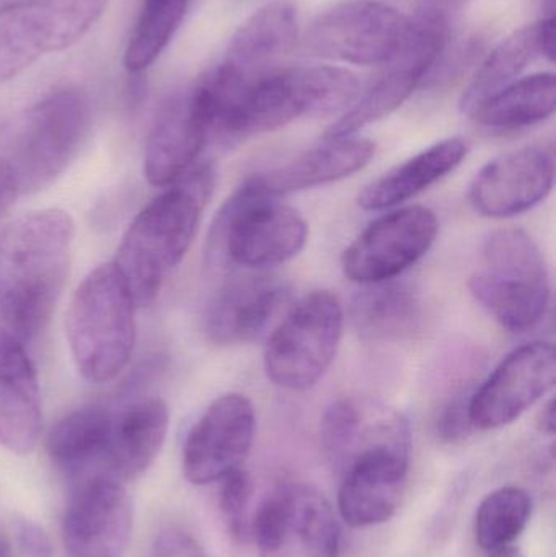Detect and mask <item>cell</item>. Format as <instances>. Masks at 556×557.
<instances>
[{"label": "cell", "mask_w": 556, "mask_h": 557, "mask_svg": "<svg viewBox=\"0 0 556 557\" xmlns=\"http://www.w3.org/2000/svg\"><path fill=\"white\" fill-rule=\"evenodd\" d=\"M42 432L41 386L25 344L0 334V445L16 455L35 450Z\"/></svg>", "instance_id": "cell-21"}, {"label": "cell", "mask_w": 556, "mask_h": 557, "mask_svg": "<svg viewBox=\"0 0 556 557\" xmlns=\"http://www.w3.org/2000/svg\"><path fill=\"white\" fill-rule=\"evenodd\" d=\"M411 434L404 416L362 429L338 493V512L353 529L388 522L400 507L410 471Z\"/></svg>", "instance_id": "cell-7"}, {"label": "cell", "mask_w": 556, "mask_h": 557, "mask_svg": "<svg viewBox=\"0 0 556 557\" xmlns=\"http://www.w3.org/2000/svg\"><path fill=\"white\" fill-rule=\"evenodd\" d=\"M531 513V496L521 487H502L490 493L477 510L475 539L480 548L495 552L512 545L528 527Z\"/></svg>", "instance_id": "cell-31"}, {"label": "cell", "mask_w": 556, "mask_h": 557, "mask_svg": "<svg viewBox=\"0 0 556 557\" xmlns=\"http://www.w3.org/2000/svg\"><path fill=\"white\" fill-rule=\"evenodd\" d=\"M219 483H221L219 507L228 533L237 542L247 543L251 539V523H254V517L250 513L254 481L247 470L242 467L232 471Z\"/></svg>", "instance_id": "cell-33"}, {"label": "cell", "mask_w": 556, "mask_h": 557, "mask_svg": "<svg viewBox=\"0 0 556 557\" xmlns=\"http://www.w3.org/2000/svg\"><path fill=\"white\" fill-rule=\"evenodd\" d=\"M260 557H338L339 527L326 497L306 483H284L251 523Z\"/></svg>", "instance_id": "cell-12"}, {"label": "cell", "mask_w": 556, "mask_h": 557, "mask_svg": "<svg viewBox=\"0 0 556 557\" xmlns=\"http://www.w3.org/2000/svg\"><path fill=\"white\" fill-rule=\"evenodd\" d=\"M408 16L387 3L348 0L310 25L304 48L310 55L356 65H385L400 48Z\"/></svg>", "instance_id": "cell-13"}, {"label": "cell", "mask_w": 556, "mask_h": 557, "mask_svg": "<svg viewBox=\"0 0 556 557\" xmlns=\"http://www.w3.org/2000/svg\"><path fill=\"white\" fill-rule=\"evenodd\" d=\"M343 324L345 311L329 290L300 298L268 337L263 352L268 379L293 392L316 385L335 360Z\"/></svg>", "instance_id": "cell-9"}, {"label": "cell", "mask_w": 556, "mask_h": 557, "mask_svg": "<svg viewBox=\"0 0 556 557\" xmlns=\"http://www.w3.org/2000/svg\"><path fill=\"white\" fill-rule=\"evenodd\" d=\"M108 0H9L0 5V85L42 55L71 48L103 16Z\"/></svg>", "instance_id": "cell-11"}, {"label": "cell", "mask_w": 556, "mask_h": 557, "mask_svg": "<svg viewBox=\"0 0 556 557\" xmlns=\"http://www.w3.org/2000/svg\"><path fill=\"white\" fill-rule=\"evenodd\" d=\"M170 414L160 398L140 399L114 411L107 474L121 483L143 476L159 457Z\"/></svg>", "instance_id": "cell-23"}, {"label": "cell", "mask_w": 556, "mask_h": 557, "mask_svg": "<svg viewBox=\"0 0 556 557\" xmlns=\"http://www.w3.org/2000/svg\"><path fill=\"white\" fill-rule=\"evenodd\" d=\"M470 398L472 393L469 389H462L450 396L446 405L441 408L436 419V431L443 441H464L473 431L469 416Z\"/></svg>", "instance_id": "cell-34"}, {"label": "cell", "mask_w": 556, "mask_h": 557, "mask_svg": "<svg viewBox=\"0 0 556 557\" xmlns=\"http://www.w3.org/2000/svg\"><path fill=\"white\" fill-rule=\"evenodd\" d=\"M5 3V2H9V0H0V3Z\"/></svg>", "instance_id": "cell-41"}, {"label": "cell", "mask_w": 556, "mask_h": 557, "mask_svg": "<svg viewBox=\"0 0 556 557\" xmlns=\"http://www.w3.org/2000/svg\"><path fill=\"white\" fill-rule=\"evenodd\" d=\"M287 295L286 284L267 274L231 278L206 310V337L224 347L254 343L270 326Z\"/></svg>", "instance_id": "cell-20"}, {"label": "cell", "mask_w": 556, "mask_h": 557, "mask_svg": "<svg viewBox=\"0 0 556 557\" xmlns=\"http://www.w3.org/2000/svg\"><path fill=\"white\" fill-rule=\"evenodd\" d=\"M13 535L20 553L25 557H52V543L45 529L28 519L13 522Z\"/></svg>", "instance_id": "cell-36"}, {"label": "cell", "mask_w": 556, "mask_h": 557, "mask_svg": "<svg viewBox=\"0 0 556 557\" xmlns=\"http://www.w3.org/2000/svg\"><path fill=\"white\" fill-rule=\"evenodd\" d=\"M556 380L555 349L548 343H529L512 350L470 398L473 429L493 431L518 421Z\"/></svg>", "instance_id": "cell-17"}, {"label": "cell", "mask_w": 556, "mask_h": 557, "mask_svg": "<svg viewBox=\"0 0 556 557\" xmlns=\"http://www.w3.org/2000/svg\"><path fill=\"white\" fill-rule=\"evenodd\" d=\"M214 169L199 163L149 202L124 232L113 260L137 308L149 307L188 253L214 191Z\"/></svg>", "instance_id": "cell-3"}, {"label": "cell", "mask_w": 556, "mask_h": 557, "mask_svg": "<svg viewBox=\"0 0 556 557\" xmlns=\"http://www.w3.org/2000/svg\"><path fill=\"white\" fill-rule=\"evenodd\" d=\"M20 195L18 182L10 163L0 157V218L12 208Z\"/></svg>", "instance_id": "cell-37"}, {"label": "cell", "mask_w": 556, "mask_h": 557, "mask_svg": "<svg viewBox=\"0 0 556 557\" xmlns=\"http://www.w3.org/2000/svg\"><path fill=\"white\" fill-rule=\"evenodd\" d=\"M436 215L423 206L398 209L372 222L342 255V270L361 285L401 276L436 242Z\"/></svg>", "instance_id": "cell-14"}, {"label": "cell", "mask_w": 556, "mask_h": 557, "mask_svg": "<svg viewBox=\"0 0 556 557\" xmlns=\"http://www.w3.org/2000/svg\"><path fill=\"white\" fill-rule=\"evenodd\" d=\"M556 81L552 72L519 77L469 114L480 126L521 129L548 120L555 113Z\"/></svg>", "instance_id": "cell-29"}, {"label": "cell", "mask_w": 556, "mask_h": 557, "mask_svg": "<svg viewBox=\"0 0 556 557\" xmlns=\"http://www.w3.org/2000/svg\"><path fill=\"white\" fill-rule=\"evenodd\" d=\"M211 139L208 114L195 85L173 95L160 108L144 152V176L157 188H169L198 165Z\"/></svg>", "instance_id": "cell-19"}, {"label": "cell", "mask_w": 556, "mask_h": 557, "mask_svg": "<svg viewBox=\"0 0 556 557\" xmlns=\"http://www.w3.org/2000/svg\"><path fill=\"white\" fill-rule=\"evenodd\" d=\"M539 431L547 435L555 434V403L554 399L547 403L539 414Z\"/></svg>", "instance_id": "cell-38"}, {"label": "cell", "mask_w": 556, "mask_h": 557, "mask_svg": "<svg viewBox=\"0 0 556 557\" xmlns=\"http://www.w3.org/2000/svg\"><path fill=\"white\" fill-rule=\"evenodd\" d=\"M113 416V409L104 406H87L64 416L46 444L51 463L74 483L107 474Z\"/></svg>", "instance_id": "cell-25"}, {"label": "cell", "mask_w": 556, "mask_h": 557, "mask_svg": "<svg viewBox=\"0 0 556 557\" xmlns=\"http://www.w3.org/2000/svg\"><path fill=\"white\" fill-rule=\"evenodd\" d=\"M449 41V23L440 10L424 9L408 16L397 54L358 100L329 129L323 140L342 139L394 113L411 97L436 64Z\"/></svg>", "instance_id": "cell-10"}, {"label": "cell", "mask_w": 556, "mask_h": 557, "mask_svg": "<svg viewBox=\"0 0 556 557\" xmlns=\"http://www.w3.org/2000/svg\"><path fill=\"white\" fill-rule=\"evenodd\" d=\"M469 288L505 330L522 333L538 326L551 301V277L538 242L521 228L493 232Z\"/></svg>", "instance_id": "cell-6"}, {"label": "cell", "mask_w": 556, "mask_h": 557, "mask_svg": "<svg viewBox=\"0 0 556 557\" xmlns=\"http://www.w3.org/2000/svg\"><path fill=\"white\" fill-rule=\"evenodd\" d=\"M0 557H5V555H3V552H2V546H0Z\"/></svg>", "instance_id": "cell-40"}, {"label": "cell", "mask_w": 556, "mask_h": 557, "mask_svg": "<svg viewBox=\"0 0 556 557\" xmlns=\"http://www.w3.org/2000/svg\"><path fill=\"white\" fill-rule=\"evenodd\" d=\"M191 0H143L139 16L124 51V67L143 74L165 51L185 20Z\"/></svg>", "instance_id": "cell-30"}, {"label": "cell", "mask_w": 556, "mask_h": 557, "mask_svg": "<svg viewBox=\"0 0 556 557\" xmlns=\"http://www.w3.org/2000/svg\"><path fill=\"white\" fill-rule=\"evenodd\" d=\"M257 418L247 396L227 393L202 412L183 447V473L196 486L219 483L244 467L254 445Z\"/></svg>", "instance_id": "cell-16"}, {"label": "cell", "mask_w": 556, "mask_h": 557, "mask_svg": "<svg viewBox=\"0 0 556 557\" xmlns=\"http://www.w3.org/2000/svg\"><path fill=\"white\" fill-rule=\"evenodd\" d=\"M91 121L90 98L78 88H59L29 107L16 123L5 159L20 193L51 186L84 149Z\"/></svg>", "instance_id": "cell-8"}, {"label": "cell", "mask_w": 556, "mask_h": 557, "mask_svg": "<svg viewBox=\"0 0 556 557\" xmlns=\"http://www.w3.org/2000/svg\"><path fill=\"white\" fill-rule=\"evenodd\" d=\"M374 153L375 144L361 137L323 140L322 146L300 153L284 165L257 173L248 182L260 191L280 198L348 178L369 165Z\"/></svg>", "instance_id": "cell-22"}, {"label": "cell", "mask_w": 556, "mask_h": 557, "mask_svg": "<svg viewBox=\"0 0 556 557\" xmlns=\"http://www.w3.org/2000/svg\"><path fill=\"white\" fill-rule=\"evenodd\" d=\"M309 238L302 215L245 182L215 215L206 245L211 267L264 270L300 253Z\"/></svg>", "instance_id": "cell-5"}, {"label": "cell", "mask_w": 556, "mask_h": 557, "mask_svg": "<svg viewBox=\"0 0 556 557\" xmlns=\"http://www.w3.org/2000/svg\"><path fill=\"white\" fill-rule=\"evenodd\" d=\"M555 152L526 147L486 163L470 186L472 208L483 218L508 219L541 205L555 183Z\"/></svg>", "instance_id": "cell-18"}, {"label": "cell", "mask_w": 556, "mask_h": 557, "mask_svg": "<svg viewBox=\"0 0 556 557\" xmlns=\"http://www.w3.org/2000/svg\"><path fill=\"white\" fill-rule=\"evenodd\" d=\"M467 153L469 144L462 137L441 140L366 186L358 205L365 211L395 208L454 172Z\"/></svg>", "instance_id": "cell-28"}, {"label": "cell", "mask_w": 556, "mask_h": 557, "mask_svg": "<svg viewBox=\"0 0 556 557\" xmlns=\"http://www.w3.org/2000/svg\"><path fill=\"white\" fill-rule=\"evenodd\" d=\"M362 428L361 411L349 399H338L323 414L320 428L323 451L339 470L343 471L351 458Z\"/></svg>", "instance_id": "cell-32"}, {"label": "cell", "mask_w": 556, "mask_h": 557, "mask_svg": "<svg viewBox=\"0 0 556 557\" xmlns=\"http://www.w3.org/2000/svg\"><path fill=\"white\" fill-rule=\"evenodd\" d=\"M211 137L237 143L273 133L304 116L345 113L361 94L359 78L339 65H300L245 75L219 62L195 84Z\"/></svg>", "instance_id": "cell-1"}, {"label": "cell", "mask_w": 556, "mask_h": 557, "mask_svg": "<svg viewBox=\"0 0 556 557\" xmlns=\"http://www.w3.org/2000/svg\"><path fill=\"white\" fill-rule=\"evenodd\" d=\"M150 557H208L195 536L185 530L166 529L157 536Z\"/></svg>", "instance_id": "cell-35"}, {"label": "cell", "mask_w": 556, "mask_h": 557, "mask_svg": "<svg viewBox=\"0 0 556 557\" xmlns=\"http://www.w3.org/2000/svg\"><path fill=\"white\" fill-rule=\"evenodd\" d=\"M133 523V503L124 483L107 474L78 481L62 517L65 555L124 557Z\"/></svg>", "instance_id": "cell-15"}, {"label": "cell", "mask_w": 556, "mask_h": 557, "mask_svg": "<svg viewBox=\"0 0 556 557\" xmlns=\"http://www.w3.org/2000/svg\"><path fill=\"white\" fill-rule=\"evenodd\" d=\"M359 337L397 343L413 336L423 323V304L413 285L400 278L365 285L349 307Z\"/></svg>", "instance_id": "cell-27"}, {"label": "cell", "mask_w": 556, "mask_h": 557, "mask_svg": "<svg viewBox=\"0 0 556 557\" xmlns=\"http://www.w3.org/2000/svg\"><path fill=\"white\" fill-rule=\"evenodd\" d=\"M75 224L69 212L42 209L0 232V334L35 339L54 313L71 268Z\"/></svg>", "instance_id": "cell-2"}, {"label": "cell", "mask_w": 556, "mask_h": 557, "mask_svg": "<svg viewBox=\"0 0 556 557\" xmlns=\"http://www.w3.org/2000/svg\"><path fill=\"white\" fill-rule=\"evenodd\" d=\"M299 36V15L293 0H274L255 12L232 36L222 64L238 74H263L271 71Z\"/></svg>", "instance_id": "cell-24"}, {"label": "cell", "mask_w": 556, "mask_h": 557, "mask_svg": "<svg viewBox=\"0 0 556 557\" xmlns=\"http://www.w3.org/2000/svg\"><path fill=\"white\" fill-rule=\"evenodd\" d=\"M555 20L542 18L506 36L480 65L475 77L464 91L460 108L470 114L496 91L518 81L534 59L554 61Z\"/></svg>", "instance_id": "cell-26"}, {"label": "cell", "mask_w": 556, "mask_h": 557, "mask_svg": "<svg viewBox=\"0 0 556 557\" xmlns=\"http://www.w3.org/2000/svg\"><path fill=\"white\" fill-rule=\"evenodd\" d=\"M492 553V557H524L521 549L516 548V546L512 545L503 546V548L495 549V552Z\"/></svg>", "instance_id": "cell-39"}, {"label": "cell", "mask_w": 556, "mask_h": 557, "mask_svg": "<svg viewBox=\"0 0 556 557\" xmlns=\"http://www.w3.org/2000/svg\"><path fill=\"white\" fill-rule=\"evenodd\" d=\"M136 301L111 263L95 268L75 288L65 337L81 375L91 383L116 379L136 346Z\"/></svg>", "instance_id": "cell-4"}]
</instances>
